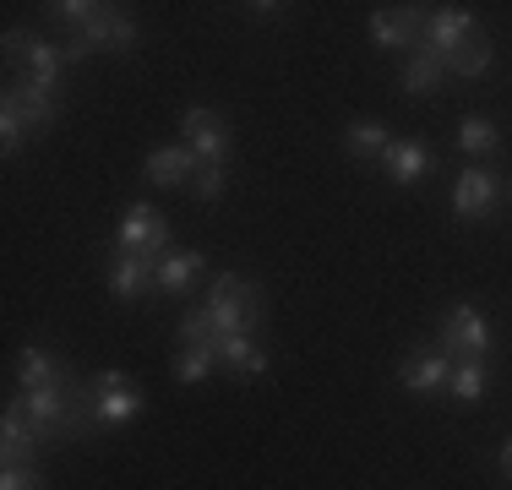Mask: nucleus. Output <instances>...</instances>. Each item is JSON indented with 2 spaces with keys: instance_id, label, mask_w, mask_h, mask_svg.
I'll list each match as a JSON object with an SVG mask.
<instances>
[{
  "instance_id": "nucleus-9",
  "label": "nucleus",
  "mask_w": 512,
  "mask_h": 490,
  "mask_svg": "<svg viewBox=\"0 0 512 490\" xmlns=\"http://www.w3.org/2000/svg\"><path fill=\"white\" fill-rule=\"evenodd\" d=\"M496 196H502V180L491 169H463L458 186H453V213L458 218H491Z\"/></svg>"
},
{
  "instance_id": "nucleus-20",
  "label": "nucleus",
  "mask_w": 512,
  "mask_h": 490,
  "mask_svg": "<svg viewBox=\"0 0 512 490\" xmlns=\"http://www.w3.org/2000/svg\"><path fill=\"white\" fill-rule=\"evenodd\" d=\"M458 147H463V153H480V158H491L496 147H502V137H496V126H491L485 115H469V120L458 126Z\"/></svg>"
},
{
  "instance_id": "nucleus-19",
  "label": "nucleus",
  "mask_w": 512,
  "mask_h": 490,
  "mask_svg": "<svg viewBox=\"0 0 512 490\" xmlns=\"http://www.w3.org/2000/svg\"><path fill=\"white\" fill-rule=\"evenodd\" d=\"M17 376H22V387H28V392H39V387H60V382H66V376H60V365H55L44 349H22Z\"/></svg>"
},
{
  "instance_id": "nucleus-7",
  "label": "nucleus",
  "mask_w": 512,
  "mask_h": 490,
  "mask_svg": "<svg viewBox=\"0 0 512 490\" xmlns=\"http://www.w3.org/2000/svg\"><path fill=\"white\" fill-rule=\"evenodd\" d=\"M186 142H191V153L202 158V164H224L229 158V126H224V115H213V109H186Z\"/></svg>"
},
{
  "instance_id": "nucleus-12",
  "label": "nucleus",
  "mask_w": 512,
  "mask_h": 490,
  "mask_svg": "<svg viewBox=\"0 0 512 490\" xmlns=\"http://www.w3.org/2000/svg\"><path fill=\"white\" fill-rule=\"evenodd\" d=\"M197 169H202V158L191 147H158V153H148L153 186H186V180H197Z\"/></svg>"
},
{
  "instance_id": "nucleus-29",
  "label": "nucleus",
  "mask_w": 512,
  "mask_h": 490,
  "mask_svg": "<svg viewBox=\"0 0 512 490\" xmlns=\"http://www.w3.org/2000/svg\"><path fill=\"white\" fill-rule=\"evenodd\" d=\"M502 474H507V480H512V441H507V447H502Z\"/></svg>"
},
{
  "instance_id": "nucleus-27",
  "label": "nucleus",
  "mask_w": 512,
  "mask_h": 490,
  "mask_svg": "<svg viewBox=\"0 0 512 490\" xmlns=\"http://www.w3.org/2000/svg\"><path fill=\"white\" fill-rule=\"evenodd\" d=\"M191 191H197L202 202H218V196H224V164H202L197 180H191Z\"/></svg>"
},
{
  "instance_id": "nucleus-23",
  "label": "nucleus",
  "mask_w": 512,
  "mask_h": 490,
  "mask_svg": "<svg viewBox=\"0 0 512 490\" xmlns=\"http://www.w3.org/2000/svg\"><path fill=\"white\" fill-rule=\"evenodd\" d=\"M213 365H218V354L213 349H207V343H186V354H180V360H175V382H202V376L207 371H213Z\"/></svg>"
},
{
  "instance_id": "nucleus-18",
  "label": "nucleus",
  "mask_w": 512,
  "mask_h": 490,
  "mask_svg": "<svg viewBox=\"0 0 512 490\" xmlns=\"http://www.w3.org/2000/svg\"><path fill=\"white\" fill-rule=\"evenodd\" d=\"M447 82V66L436 55H425V49H414L409 55V66H404V88L409 93H436Z\"/></svg>"
},
{
  "instance_id": "nucleus-14",
  "label": "nucleus",
  "mask_w": 512,
  "mask_h": 490,
  "mask_svg": "<svg viewBox=\"0 0 512 490\" xmlns=\"http://www.w3.org/2000/svg\"><path fill=\"white\" fill-rule=\"evenodd\" d=\"M213 354H218V365H229L235 376H262L267 371V354H262V343H256L251 333H240V338H213Z\"/></svg>"
},
{
  "instance_id": "nucleus-21",
  "label": "nucleus",
  "mask_w": 512,
  "mask_h": 490,
  "mask_svg": "<svg viewBox=\"0 0 512 490\" xmlns=\"http://www.w3.org/2000/svg\"><path fill=\"white\" fill-rule=\"evenodd\" d=\"M485 382H491V376H485V360H463V365H453V398L458 403H480L485 398Z\"/></svg>"
},
{
  "instance_id": "nucleus-16",
  "label": "nucleus",
  "mask_w": 512,
  "mask_h": 490,
  "mask_svg": "<svg viewBox=\"0 0 512 490\" xmlns=\"http://www.w3.org/2000/svg\"><path fill=\"white\" fill-rule=\"evenodd\" d=\"M6 98L22 109V120H28V131H44V126H55V98H50V93H39V88H28V82H17V88H6Z\"/></svg>"
},
{
  "instance_id": "nucleus-13",
  "label": "nucleus",
  "mask_w": 512,
  "mask_h": 490,
  "mask_svg": "<svg viewBox=\"0 0 512 490\" xmlns=\"http://www.w3.org/2000/svg\"><path fill=\"white\" fill-rule=\"evenodd\" d=\"M382 169L393 175V186H414L420 175H431V169H436V158H431V147H425V142H393V147H387V158H382Z\"/></svg>"
},
{
  "instance_id": "nucleus-4",
  "label": "nucleus",
  "mask_w": 512,
  "mask_h": 490,
  "mask_svg": "<svg viewBox=\"0 0 512 490\" xmlns=\"http://www.w3.org/2000/svg\"><path fill=\"white\" fill-rule=\"evenodd\" d=\"M474 39H480V22H474L463 6H436V11H425V39H420L425 55L447 60V55H458V49L474 44Z\"/></svg>"
},
{
  "instance_id": "nucleus-28",
  "label": "nucleus",
  "mask_w": 512,
  "mask_h": 490,
  "mask_svg": "<svg viewBox=\"0 0 512 490\" xmlns=\"http://www.w3.org/2000/svg\"><path fill=\"white\" fill-rule=\"evenodd\" d=\"M0 490H44V480H39V469H6Z\"/></svg>"
},
{
  "instance_id": "nucleus-10",
  "label": "nucleus",
  "mask_w": 512,
  "mask_h": 490,
  "mask_svg": "<svg viewBox=\"0 0 512 490\" xmlns=\"http://www.w3.org/2000/svg\"><path fill=\"white\" fill-rule=\"evenodd\" d=\"M398 382H404L409 392H436L453 382V354L442 349H414L404 354V365H398Z\"/></svg>"
},
{
  "instance_id": "nucleus-15",
  "label": "nucleus",
  "mask_w": 512,
  "mask_h": 490,
  "mask_svg": "<svg viewBox=\"0 0 512 490\" xmlns=\"http://www.w3.org/2000/svg\"><path fill=\"white\" fill-rule=\"evenodd\" d=\"M197 273H202V251H169L164 262H158V289L180 294V289L197 284Z\"/></svg>"
},
{
  "instance_id": "nucleus-5",
  "label": "nucleus",
  "mask_w": 512,
  "mask_h": 490,
  "mask_svg": "<svg viewBox=\"0 0 512 490\" xmlns=\"http://www.w3.org/2000/svg\"><path fill=\"white\" fill-rule=\"evenodd\" d=\"M436 349L453 354V360H485L491 354V327H485V316L474 305H453L442 316V343Z\"/></svg>"
},
{
  "instance_id": "nucleus-25",
  "label": "nucleus",
  "mask_w": 512,
  "mask_h": 490,
  "mask_svg": "<svg viewBox=\"0 0 512 490\" xmlns=\"http://www.w3.org/2000/svg\"><path fill=\"white\" fill-rule=\"evenodd\" d=\"M93 11H99V0H55V6H50V17H55V22H66V28L77 33L82 22L93 17Z\"/></svg>"
},
{
  "instance_id": "nucleus-22",
  "label": "nucleus",
  "mask_w": 512,
  "mask_h": 490,
  "mask_svg": "<svg viewBox=\"0 0 512 490\" xmlns=\"http://www.w3.org/2000/svg\"><path fill=\"white\" fill-rule=\"evenodd\" d=\"M491 60H496V55H491V44L474 39V44H463L458 55H447L442 66H447V71H458V77H485V71H491Z\"/></svg>"
},
{
  "instance_id": "nucleus-1",
  "label": "nucleus",
  "mask_w": 512,
  "mask_h": 490,
  "mask_svg": "<svg viewBox=\"0 0 512 490\" xmlns=\"http://www.w3.org/2000/svg\"><path fill=\"white\" fill-rule=\"evenodd\" d=\"M207 316H213V338H240L262 322V289L246 284L240 273H218L207 289Z\"/></svg>"
},
{
  "instance_id": "nucleus-17",
  "label": "nucleus",
  "mask_w": 512,
  "mask_h": 490,
  "mask_svg": "<svg viewBox=\"0 0 512 490\" xmlns=\"http://www.w3.org/2000/svg\"><path fill=\"white\" fill-rule=\"evenodd\" d=\"M344 142H349V153H355V158H376V164H382V158H387V147H393V137H387V126H382V120H355Z\"/></svg>"
},
{
  "instance_id": "nucleus-6",
  "label": "nucleus",
  "mask_w": 512,
  "mask_h": 490,
  "mask_svg": "<svg viewBox=\"0 0 512 490\" xmlns=\"http://www.w3.org/2000/svg\"><path fill=\"white\" fill-rule=\"evenodd\" d=\"M371 39L382 49H420L425 39V11L420 6H393L371 17Z\"/></svg>"
},
{
  "instance_id": "nucleus-3",
  "label": "nucleus",
  "mask_w": 512,
  "mask_h": 490,
  "mask_svg": "<svg viewBox=\"0 0 512 490\" xmlns=\"http://www.w3.org/2000/svg\"><path fill=\"white\" fill-rule=\"evenodd\" d=\"M104 44H115V49H131V44H137V22H131L120 6H99V11H93V17L82 22L77 33H71L66 60H88L93 49H104Z\"/></svg>"
},
{
  "instance_id": "nucleus-26",
  "label": "nucleus",
  "mask_w": 512,
  "mask_h": 490,
  "mask_svg": "<svg viewBox=\"0 0 512 490\" xmlns=\"http://www.w3.org/2000/svg\"><path fill=\"white\" fill-rule=\"evenodd\" d=\"M180 338H186V343H207V349H213V316H207V305L180 316Z\"/></svg>"
},
{
  "instance_id": "nucleus-2",
  "label": "nucleus",
  "mask_w": 512,
  "mask_h": 490,
  "mask_svg": "<svg viewBox=\"0 0 512 490\" xmlns=\"http://www.w3.org/2000/svg\"><path fill=\"white\" fill-rule=\"evenodd\" d=\"M115 245L120 251H142V256H153V262H164L169 245H175V229L164 224V213H158L153 202H131L126 213H120Z\"/></svg>"
},
{
  "instance_id": "nucleus-24",
  "label": "nucleus",
  "mask_w": 512,
  "mask_h": 490,
  "mask_svg": "<svg viewBox=\"0 0 512 490\" xmlns=\"http://www.w3.org/2000/svg\"><path fill=\"white\" fill-rule=\"evenodd\" d=\"M22 131H28L22 109L11 104V98H0V142H6V153H17V147H22Z\"/></svg>"
},
{
  "instance_id": "nucleus-11",
  "label": "nucleus",
  "mask_w": 512,
  "mask_h": 490,
  "mask_svg": "<svg viewBox=\"0 0 512 490\" xmlns=\"http://www.w3.org/2000/svg\"><path fill=\"white\" fill-rule=\"evenodd\" d=\"M60 66H66V49H55L44 39H28V49H22V82H28V88H39V93L55 98Z\"/></svg>"
},
{
  "instance_id": "nucleus-8",
  "label": "nucleus",
  "mask_w": 512,
  "mask_h": 490,
  "mask_svg": "<svg viewBox=\"0 0 512 490\" xmlns=\"http://www.w3.org/2000/svg\"><path fill=\"white\" fill-rule=\"evenodd\" d=\"M158 289V262L142 251H115V262H109V294L115 300H137V294Z\"/></svg>"
}]
</instances>
